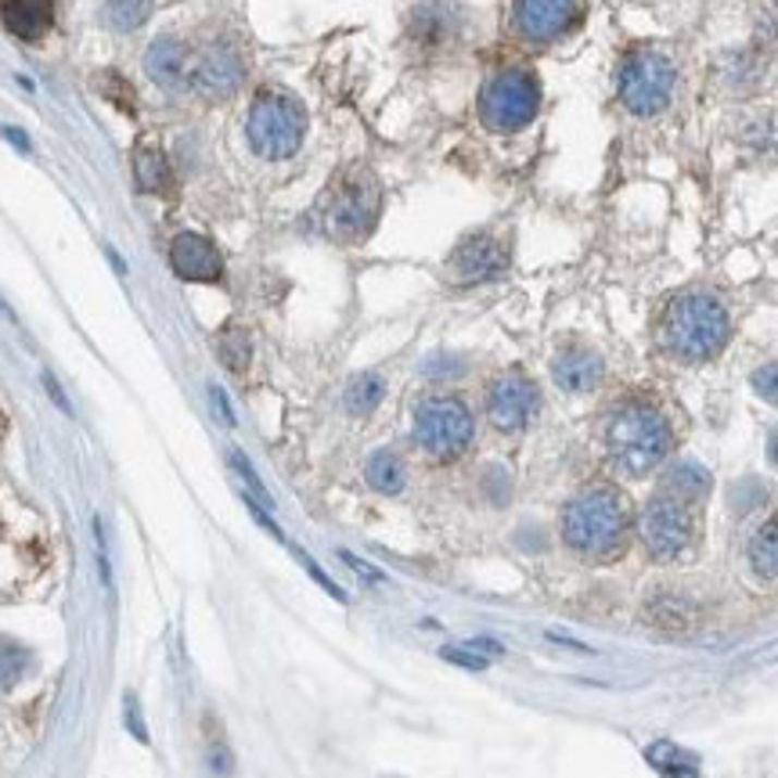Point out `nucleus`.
<instances>
[{"label": "nucleus", "mask_w": 778, "mask_h": 778, "mask_svg": "<svg viewBox=\"0 0 778 778\" xmlns=\"http://www.w3.org/2000/svg\"><path fill=\"white\" fill-rule=\"evenodd\" d=\"M732 336L725 303L710 292H681L667 303L664 321H659V343L670 357L685 364H703L725 350Z\"/></svg>", "instance_id": "obj_1"}, {"label": "nucleus", "mask_w": 778, "mask_h": 778, "mask_svg": "<svg viewBox=\"0 0 778 778\" xmlns=\"http://www.w3.org/2000/svg\"><path fill=\"white\" fill-rule=\"evenodd\" d=\"M631 534V509L620 490L595 487L573 498L562 512V540L576 556H617L628 545Z\"/></svg>", "instance_id": "obj_2"}, {"label": "nucleus", "mask_w": 778, "mask_h": 778, "mask_svg": "<svg viewBox=\"0 0 778 778\" xmlns=\"http://www.w3.org/2000/svg\"><path fill=\"white\" fill-rule=\"evenodd\" d=\"M382 214L379 177L368 167H347L317 203V228L336 242H364Z\"/></svg>", "instance_id": "obj_3"}, {"label": "nucleus", "mask_w": 778, "mask_h": 778, "mask_svg": "<svg viewBox=\"0 0 778 778\" xmlns=\"http://www.w3.org/2000/svg\"><path fill=\"white\" fill-rule=\"evenodd\" d=\"M606 451L620 473L645 476L670 454V426L664 411L642 400L620 404L606 422Z\"/></svg>", "instance_id": "obj_4"}, {"label": "nucleus", "mask_w": 778, "mask_h": 778, "mask_svg": "<svg viewBox=\"0 0 778 778\" xmlns=\"http://www.w3.org/2000/svg\"><path fill=\"white\" fill-rule=\"evenodd\" d=\"M245 137L259 159L281 162L292 159L303 148L306 137V112L303 105L281 87H264L253 98L250 120H245Z\"/></svg>", "instance_id": "obj_5"}, {"label": "nucleus", "mask_w": 778, "mask_h": 778, "mask_svg": "<svg viewBox=\"0 0 778 778\" xmlns=\"http://www.w3.org/2000/svg\"><path fill=\"white\" fill-rule=\"evenodd\" d=\"M678 87L674 58L659 47H634L620 65V101L631 116H659L670 109Z\"/></svg>", "instance_id": "obj_6"}, {"label": "nucleus", "mask_w": 778, "mask_h": 778, "mask_svg": "<svg viewBox=\"0 0 778 778\" xmlns=\"http://www.w3.org/2000/svg\"><path fill=\"white\" fill-rule=\"evenodd\" d=\"M540 109V84L526 69H501L479 90V120L494 134H515L534 123Z\"/></svg>", "instance_id": "obj_7"}, {"label": "nucleus", "mask_w": 778, "mask_h": 778, "mask_svg": "<svg viewBox=\"0 0 778 778\" xmlns=\"http://www.w3.org/2000/svg\"><path fill=\"white\" fill-rule=\"evenodd\" d=\"M473 411L458 397H426L415 408V443L436 462H454L473 443Z\"/></svg>", "instance_id": "obj_8"}, {"label": "nucleus", "mask_w": 778, "mask_h": 778, "mask_svg": "<svg viewBox=\"0 0 778 778\" xmlns=\"http://www.w3.org/2000/svg\"><path fill=\"white\" fill-rule=\"evenodd\" d=\"M639 534L653 559H678L692 545V505L659 490L642 509Z\"/></svg>", "instance_id": "obj_9"}, {"label": "nucleus", "mask_w": 778, "mask_h": 778, "mask_svg": "<svg viewBox=\"0 0 778 778\" xmlns=\"http://www.w3.org/2000/svg\"><path fill=\"white\" fill-rule=\"evenodd\" d=\"M245 54L239 44L231 40H206L195 47V73H192V90H198L209 101H223L231 94H239V87L245 84Z\"/></svg>", "instance_id": "obj_10"}, {"label": "nucleus", "mask_w": 778, "mask_h": 778, "mask_svg": "<svg viewBox=\"0 0 778 778\" xmlns=\"http://www.w3.org/2000/svg\"><path fill=\"white\" fill-rule=\"evenodd\" d=\"M584 19V0H515L512 33L526 44H556Z\"/></svg>", "instance_id": "obj_11"}, {"label": "nucleus", "mask_w": 778, "mask_h": 778, "mask_svg": "<svg viewBox=\"0 0 778 778\" xmlns=\"http://www.w3.org/2000/svg\"><path fill=\"white\" fill-rule=\"evenodd\" d=\"M540 411V389L523 372H505L487 386V418L498 433H523Z\"/></svg>", "instance_id": "obj_12"}, {"label": "nucleus", "mask_w": 778, "mask_h": 778, "mask_svg": "<svg viewBox=\"0 0 778 778\" xmlns=\"http://www.w3.org/2000/svg\"><path fill=\"white\" fill-rule=\"evenodd\" d=\"M509 270V245H505L494 231H473L454 245L451 259H447V275L454 285H483Z\"/></svg>", "instance_id": "obj_13"}, {"label": "nucleus", "mask_w": 778, "mask_h": 778, "mask_svg": "<svg viewBox=\"0 0 778 778\" xmlns=\"http://www.w3.org/2000/svg\"><path fill=\"white\" fill-rule=\"evenodd\" d=\"M145 73L156 87L184 94L192 90V73H195V44L184 37H159L145 54Z\"/></svg>", "instance_id": "obj_14"}, {"label": "nucleus", "mask_w": 778, "mask_h": 778, "mask_svg": "<svg viewBox=\"0 0 778 778\" xmlns=\"http://www.w3.org/2000/svg\"><path fill=\"white\" fill-rule=\"evenodd\" d=\"M170 267L181 281H198V285H217L223 281V256L206 234L181 231L170 242Z\"/></svg>", "instance_id": "obj_15"}, {"label": "nucleus", "mask_w": 778, "mask_h": 778, "mask_svg": "<svg viewBox=\"0 0 778 778\" xmlns=\"http://www.w3.org/2000/svg\"><path fill=\"white\" fill-rule=\"evenodd\" d=\"M551 379L566 393H592L606 379V361L592 347H562L551 357Z\"/></svg>", "instance_id": "obj_16"}, {"label": "nucleus", "mask_w": 778, "mask_h": 778, "mask_svg": "<svg viewBox=\"0 0 778 778\" xmlns=\"http://www.w3.org/2000/svg\"><path fill=\"white\" fill-rule=\"evenodd\" d=\"M411 40H415L422 51H440V47L451 44V37L458 33V11L443 0H426L411 11Z\"/></svg>", "instance_id": "obj_17"}, {"label": "nucleus", "mask_w": 778, "mask_h": 778, "mask_svg": "<svg viewBox=\"0 0 778 778\" xmlns=\"http://www.w3.org/2000/svg\"><path fill=\"white\" fill-rule=\"evenodd\" d=\"M0 19L19 40H40L54 26V4L51 0H4Z\"/></svg>", "instance_id": "obj_18"}, {"label": "nucleus", "mask_w": 778, "mask_h": 778, "mask_svg": "<svg viewBox=\"0 0 778 778\" xmlns=\"http://www.w3.org/2000/svg\"><path fill=\"white\" fill-rule=\"evenodd\" d=\"M710 487H714V479L700 462H674L664 476V490L674 494L678 501H689V505L703 501L706 494H710Z\"/></svg>", "instance_id": "obj_19"}, {"label": "nucleus", "mask_w": 778, "mask_h": 778, "mask_svg": "<svg viewBox=\"0 0 778 778\" xmlns=\"http://www.w3.org/2000/svg\"><path fill=\"white\" fill-rule=\"evenodd\" d=\"M750 570L761 576V581L778 584V515H771L768 523L757 526V534L750 537Z\"/></svg>", "instance_id": "obj_20"}, {"label": "nucleus", "mask_w": 778, "mask_h": 778, "mask_svg": "<svg viewBox=\"0 0 778 778\" xmlns=\"http://www.w3.org/2000/svg\"><path fill=\"white\" fill-rule=\"evenodd\" d=\"M134 177L137 187L148 195H170L173 192V177H170V162L159 148H141L134 151Z\"/></svg>", "instance_id": "obj_21"}, {"label": "nucleus", "mask_w": 778, "mask_h": 778, "mask_svg": "<svg viewBox=\"0 0 778 778\" xmlns=\"http://www.w3.org/2000/svg\"><path fill=\"white\" fill-rule=\"evenodd\" d=\"M156 0H105L101 4V26L112 33H134L151 19Z\"/></svg>", "instance_id": "obj_22"}, {"label": "nucleus", "mask_w": 778, "mask_h": 778, "mask_svg": "<svg viewBox=\"0 0 778 778\" xmlns=\"http://www.w3.org/2000/svg\"><path fill=\"white\" fill-rule=\"evenodd\" d=\"M645 761L664 778H700V757H692L689 750L674 746V742H653L645 750Z\"/></svg>", "instance_id": "obj_23"}, {"label": "nucleus", "mask_w": 778, "mask_h": 778, "mask_svg": "<svg viewBox=\"0 0 778 778\" xmlns=\"http://www.w3.org/2000/svg\"><path fill=\"white\" fill-rule=\"evenodd\" d=\"M364 479H368V487L372 490H379V494H400L404 490V483H408V473H404V462L393 454V451H375L368 458V465H364Z\"/></svg>", "instance_id": "obj_24"}, {"label": "nucleus", "mask_w": 778, "mask_h": 778, "mask_svg": "<svg viewBox=\"0 0 778 778\" xmlns=\"http://www.w3.org/2000/svg\"><path fill=\"white\" fill-rule=\"evenodd\" d=\"M217 357H220V364L228 372L245 375V368H250V361H253V339H250V332L239 328V325L223 328V332L217 336Z\"/></svg>", "instance_id": "obj_25"}, {"label": "nucleus", "mask_w": 778, "mask_h": 778, "mask_svg": "<svg viewBox=\"0 0 778 778\" xmlns=\"http://www.w3.org/2000/svg\"><path fill=\"white\" fill-rule=\"evenodd\" d=\"M382 397H386V379L375 372H364L357 379H350L343 404L350 415H372V411L382 404Z\"/></svg>", "instance_id": "obj_26"}, {"label": "nucleus", "mask_w": 778, "mask_h": 778, "mask_svg": "<svg viewBox=\"0 0 778 778\" xmlns=\"http://www.w3.org/2000/svg\"><path fill=\"white\" fill-rule=\"evenodd\" d=\"M29 667H33L29 648L15 639H8V634H0V692L15 689L19 681L29 674Z\"/></svg>", "instance_id": "obj_27"}, {"label": "nucleus", "mask_w": 778, "mask_h": 778, "mask_svg": "<svg viewBox=\"0 0 778 778\" xmlns=\"http://www.w3.org/2000/svg\"><path fill=\"white\" fill-rule=\"evenodd\" d=\"M440 656L447 659V664L465 667V670H487L490 667V659L483 656V653H476L473 645H443Z\"/></svg>", "instance_id": "obj_28"}, {"label": "nucleus", "mask_w": 778, "mask_h": 778, "mask_svg": "<svg viewBox=\"0 0 778 778\" xmlns=\"http://www.w3.org/2000/svg\"><path fill=\"white\" fill-rule=\"evenodd\" d=\"M231 465H234V473H239V476L245 479V487H250V490L256 494V501H264L267 509H270V505H275V501H270L267 487H264V483H259V476L253 473V465L245 462V454H242V451H231Z\"/></svg>", "instance_id": "obj_29"}, {"label": "nucleus", "mask_w": 778, "mask_h": 778, "mask_svg": "<svg viewBox=\"0 0 778 778\" xmlns=\"http://www.w3.org/2000/svg\"><path fill=\"white\" fill-rule=\"evenodd\" d=\"M753 389H757V397H764L768 404H778V361L764 364V368L753 372Z\"/></svg>", "instance_id": "obj_30"}, {"label": "nucleus", "mask_w": 778, "mask_h": 778, "mask_svg": "<svg viewBox=\"0 0 778 778\" xmlns=\"http://www.w3.org/2000/svg\"><path fill=\"white\" fill-rule=\"evenodd\" d=\"M483 483H487V494H490V501H498V505H505L509 501V494H512V479L505 476V469H498V465H490L487 469V476H483Z\"/></svg>", "instance_id": "obj_31"}, {"label": "nucleus", "mask_w": 778, "mask_h": 778, "mask_svg": "<svg viewBox=\"0 0 778 778\" xmlns=\"http://www.w3.org/2000/svg\"><path fill=\"white\" fill-rule=\"evenodd\" d=\"M123 714H126V728H130V736H134L137 742H148V728H145V717H141V706L134 695H126V703H123Z\"/></svg>", "instance_id": "obj_32"}, {"label": "nucleus", "mask_w": 778, "mask_h": 778, "mask_svg": "<svg viewBox=\"0 0 778 778\" xmlns=\"http://www.w3.org/2000/svg\"><path fill=\"white\" fill-rule=\"evenodd\" d=\"M292 556H296V559H300V562L306 566V573H311V576H314V581H317V584H321L328 595H332V598H339V603H347V595H343V592H339V587H336V584H332V581H328V576L321 573V566H317V562H311V559H306L300 548H292Z\"/></svg>", "instance_id": "obj_33"}, {"label": "nucleus", "mask_w": 778, "mask_h": 778, "mask_svg": "<svg viewBox=\"0 0 778 778\" xmlns=\"http://www.w3.org/2000/svg\"><path fill=\"white\" fill-rule=\"evenodd\" d=\"M339 559H343V562L350 566V570H357V573L364 576V581H372V584H379V581H386V576H382L379 570H375V566H368V562H364V559H357V556H350V551H339Z\"/></svg>", "instance_id": "obj_34"}, {"label": "nucleus", "mask_w": 778, "mask_h": 778, "mask_svg": "<svg viewBox=\"0 0 778 778\" xmlns=\"http://www.w3.org/2000/svg\"><path fill=\"white\" fill-rule=\"evenodd\" d=\"M209 397H214L220 418L228 422V426H234V411H231V404H228V397H223V389H220V386H209Z\"/></svg>", "instance_id": "obj_35"}, {"label": "nucleus", "mask_w": 778, "mask_h": 778, "mask_svg": "<svg viewBox=\"0 0 778 778\" xmlns=\"http://www.w3.org/2000/svg\"><path fill=\"white\" fill-rule=\"evenodd\" d=\"M44 386H47V393H51V397H54V404H58V408H62V411H65V415H69V411H73V408H69V400H65V393H62V386H58V379H54V375H51V372H44Z\"/></svg>", "instance_id": "obj_36"}, {"label": "nucleus", "mask_w": 778, "mask_h": 778, "mask_svg": "<svg viewBox=\"0 0 778 778\" xmlns=\"http://www.w3.org/2000/svg\"><path fill=\"white\" fill-rule=\"evenodd\" d=\"M465 645H473L476 653H483V656H487V653L498 656V653H501V645H498V642H490V639H473V642H465Z\"/></svg>", "instance_id": "obj_37"}, {"label": "nucleus", "mask_w": 778, "mask_h": 778, "mask_svg": "<svg viewBox=\"0 0 778 778\" xmlns=\"http://www.w3.org/2000/svg\"><path fill=\"white\" fill-rule=\"evenodd\" d=\"M768 462L778 469V429H771V436H768Z\"/></svg>", "instance_id": "obj_38"}]
</instances>
